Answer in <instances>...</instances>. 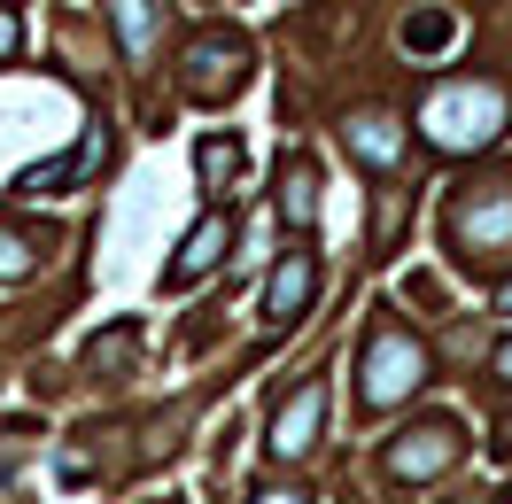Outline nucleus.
Segmentation results:
<instances>
[{
  "label": "nucleus",
  "mask_w": 512,
  "mask_h": 504,
  "mask_svg": "<svg viewBox=\"0 0 512 504\" xmlns=\"http://www.w3.org/2000/svg\"><path fill=\"white\" fill-rule=\"evenodd\" d=\"M86 357H94V365H125V357H132V326H125V334H109V342L94 334V349H86Z\"/></svg>",
  "instance_id": "obj_16"
},
{
  "label": "nucleus",
  "mask_w": 512,
  "mask_h": 504,
  "mask_svg": "<svg viewBox=\"0 0 512 504\" xmlns=\"http://www.w3.org/2000/svg\"><path fill=\"white\" fill-rule=\"evenodd\" d=\"M489 365H497V380H512V342L497 349V357H489Z\"/></svg>",
  "instance_id": "obj_18"
},
{
  "label": "nucleus",
  "mask_w": 512,
  "mask_h": 504,
  "mask_svg": "<svg viewBox=\"0 0 512 504\" xmlns=\"http://www.w3.org/2000/svg\"><path fill=\"white\" fill-rule=\"evenodd\" d=\"M8 47H16V24H8V16H0V55H8Z\"/></svg>",
  "instance_id": "obj_19"
},
{
  "label": "nucleus",
  "mask_w": 512,
  "mask_h": 504,
  "mask_svg": "<svg viewBox=\"0 0 512 504\" xmlns=\"http://www.w3.org/2000/svg\"><path fill=\"white\" fill-rule=\"evenodd\" d=\"M466 233H474V241H505L512 233V202H489L481 218H466Z\"/></svg>",
  "instance_id": "obj_15"
},
{
  "label": "nucleus",
  "mask_w": 512,
  "mask_h": 504,
  "mask_svg": "<svg viewBox=\"0 0 512 504\" xmlns=\"http://www.w3.org/2000/svg\"><path fill=\"white\" fill-rule=\"evenodd\" d=\"M311 287H319V264L295 249V256H280V272H272V287H264V318H303V303H311Z\"/></svg>",
  "instance_id": "obj_7"
},
{
  "label": "nucleus",
  "mask_w": 512,
  "mask_h": 504,
  "mask_svg": "<svg viewBox=\"0 0 512 504\" xmlns=\"http://www.w3.org/2000/svg\"><path fill=\"white\" fill-rule=\"evenodd\" d=\"M505 504H512V497H505Z\"/></svg>",
  "instance_id": "obj_22"
},
{
  "label": "nucleus",
  "mask_w": 512,
  "mask_h": 504,
  "mask_svg": "<svg viewBox=\"0 0 512 504\" xmlns=\"http://www.w3.org/2000/svg\"><path fill=\"white\" fill-rule=\"evenodd\" d=\"M350 156L373 163V171H396V163H404V125L381 117V109H357L350 117Z\"/></svg>",
  "instance_id": "obj_6"
},
{
  "label": "nucleus",
  "mask_w": 512,
  "mask_h": 504,
  "mask_svg": "<svg viewBox=\"0 0 512 504\" xmlns=\"http://www.w3.org/2000/svg\"><path fill=\"white\" fill-rule=\"evenodd\" d=\"M450 458H458V427H450V419H435V427H419V435H404L388 450V466L404 473V481H435Z\"/></svg>",
  "instance_id": "obj_4"
},
{
  "label": "nucleus",
  "mask_w": 512,
  "mask_h": 504,
  "mask_svg": "<svg viewBox=\"0 0 512 504\" xmlns=\"http://www.w3.org/2000/svg\"><path fill=\"white\" fill-rule=\"evenodd\" d=\"M109 24H117L125 55H148L156 47V0H109Z\"/></svg>",
  "instance_id": "obj_11"
},
{
  "label": "nucleus",
  "mask_w": 512,
  "mask_h": 504,
  "mask_svg": "<svg viewBox=\"0 0 512 504\" xmlns=\"http://www.w3.org/2000/svg\"><path fill=\"white\" fill-rule=\"evenodd\" d=\"M419 132L435 148H450V156L489 148L505 132V86H489V78H443L435 94L419 101Z\"/></svg>",
  "instance_id": "obj_1"
},
{
  "label": "nucleus",
  "mask_w": 512,
  "mask_h": 504,
  "mask_svg": "<svg viewBox=\"0 0 512 504\" xmlns=\"http://www.w3.org/2000/svg\"><path fill=\"white\" fill-rule=\"evenodd\" d=\"M319 419H326V380H303L288 404L272 411V458H311L319 450Z\"/></svg>",
  "instance_id": "obj_3"
},
{
  "label": "nucleus",
  "mask_w": 512,
  "mask_h": 504,
  "mask_svg": "<svg viewBox=\"0 0 512 504\" xmlns=\"http://www.w3.org/2000/svg\"><path fill=\"white\" fill-rule=\"evenodd\" d=\"M187 70H194V94H218V86L241 78V47L210 32V39H194V47H187Z\"/></svg>",
  "instance_id": "obj_8"
},
{
  "label": "nucleus",
  "mask_w": 512,
  "mask_h": 504,
  "mask_svg": "<svg viewBox=\"0 0 512 504\" xmlns=\"http://www.w3.org/2000/svg\"><path fill=\"white\" fill-rule=\"evenodd\" d=\"M280 218H288L295 233L319 225V171H311V163H288V171H280Z\"/></svg>",
  "instance_id": "obj_9"
},
{
  "label": "nucleus",
  "mask_w": 512,
  "mask_h": 504,
  "mask_svg": "<svg viewBox=\"0 0 512 504\" xmlns=\"http://www.w3.org/2000/svg\"><path fill=\"white\" fill-rule=\"evenodd\" d=\"M70 179H78V163L55 156V163H32V171L16 179V194H55V187H70Z\"/></svg>",
  "instance_id": "obj_13"
},
{
  "label": "nucleus",
  "mask_w": 512,
  "mask_h": 504,
  "mask_svg": "<svg viewBox=\"0 0 512 504\" xmlns=\"http://www.w3.org/2000/svg\"><path fill=\"white\" fill-rule=\"evenodd\" d=\"M357 380H365L357 396H365L373 411L404 404L419 380H427V349H419L404 326H373V334H365V357H357Z\"/></svg>",
  "instance_id": "obj_2"
},
{
  "label": "nucleus",
  "mask_w": 512,
  "mask_h": 504,
  "mask_svg": "<svg viewBox=\"0 0 512 504\" xmlns=\"http://www.w3.org/2000/svg\"><path fill=\"white\" fill-rule=\"evenodd\" d=\"M194 171H202V187H210V194H218V187H233V179H241V148L210 132V140H202V156H194Z\"/></svg>",
  "instance_id": "obj_12"
},
{
  "label": "nucleus",
  "mask_w": 512,
  "mask_h": 504,
  "mask_svg": "<svg viewBox=\"0 0 512 504\" xmlns=\"http://www.w3.org/2000/svg\"><path fill=\"white\" fill-rule=\"evenodd\" d=\"M396 39H404V55H443L450 39H458V16H450V8H412Z\"/></svg>",
  "instance_id": "obj_10"
},
{
  "label": "nucleus",
  "mask_w": 512,
  "mask_h": 504,
  "mask_svg": "<svg viewBox=\"0 0 512 504\" xmlns=\"http://www.w3.org/2000/svg\"><path fill=\"white\" fill-rule=\"evenodd\" d=\"M0 466H16V442H8V435H0Z\"/></svg>",
  "instance_id": "obj_20"
},
{
  "label": "nucleus",
  "mask_w": 512,
  "mask_h": 504,
  "mask_svg": "<svg viewBox=\"0 0 512 504\" xmlns=\"http://www.w3.org/2000/svg\"><path fill=\"white\" fill-rule=\"evenodd\" d=\"M233 249V210H210V218L194 225L187 241H179V264H171V287H187V280H202L218 256Z\"/></svg>",
  "instance_id": "obj_5"
},
{
  "label": "nucleus",
  "mask_w": 512,
  "mask_h": 504,
  "mask_svg": "<svg viewBox=\"0 0 512 504\" xmlns=\"http://www.w3.org/2000/svg\"><path fill=\"white\" fill-rule=\"evenodd\" d=\"M256 504H311L303 489H256Z\"/></svg>",
  "instance_id": "obj_17"
},
{
  "label": "nucleus",
  "mask_w": 512,
  "mask_h": 504,
  "mask_svg": "<svg viewBox=\"0 0 512 504\" xmlns=\"http://www.w3.org/2000/svg\"><path fill=\"white\" fill-rule=\"evenodd\" d=\"M39 264V249L16 233V225H0V280H16V272H32Z\"/></svg>",
  "instance_id": "obj_14"
},
{
  "label": "nucleus",
  "mask_w": 512,
  "mask_h": 504,
  "mask_svg": "<svg viewBox=\"0 0 512 504\" xmlns=\"http://www.w3.org/2000/svg\"><path fill=\"white\" fill-rule=\"evenodd\" d=\"M497 303H505V311H512V280H505V295H497Z\"/></svg>",
  "instance_id": "obj_21"
}]
</instances>
